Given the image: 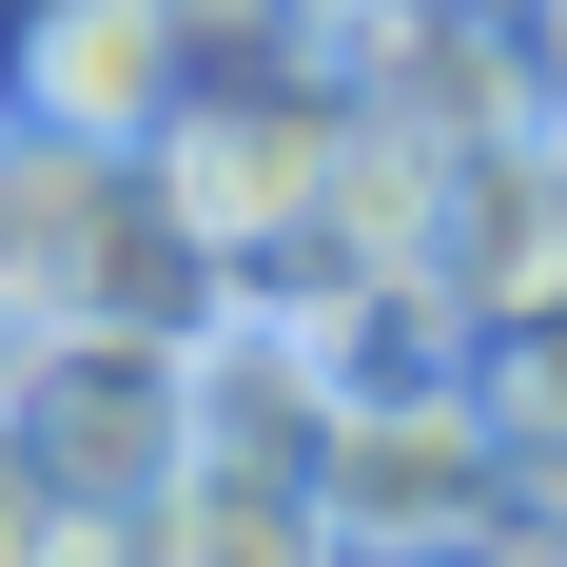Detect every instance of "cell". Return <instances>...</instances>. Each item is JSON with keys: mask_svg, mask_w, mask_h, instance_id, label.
I'll list each match as a JSON object with an SVG mask.
<instances>
[{"mask_svg": "<svg viewBox=\"0 0 567 567\" xmlns=\"http://www.w3.org/2000/svg\"><path fill=\"white\" fill-rule=\"evenodd\" d=\"M59 313L216 333L235 275H216V235L176 216V176L137 137H59V117L0 99V333H59Z\"/></svg>", "mask_w": 567, "mask_h": 567, "instance_id": "obj_1", "label": "cell"}, {"mask_svg": "<svg viewBox=\"0 0 567 567\" xmlns=\"http://www.w3.org/2000/svg\"><path fill=\"white\" fill-rule=\"evenodd\" d=\"M0 431L79 489V509H157L196 470V333H117V313H59V333H0Z\"/></svg>", "mask_w": 567, "mask_h": 567, "instance_id": "obj_2", "label": "cell"}, {"mask_svg": "<svg viewBox=\"0 0 567 567\" xmlns=\"http://www.w3.org/2000/svg\"><path fill=\"white\" fill-rule=\"evenodd\" d=\"M313 509H333V548H548L509 489V431H489V392H352L333 411V470H313Z\"/></svg>", "mask_w": 567, "mask_h": 567, "instance_id": "obj_3", "label": "cell"}, {"mask_svg": "<svg viewBox=\"0 0 567 567\" xmlns=\"http://www.w3.org/2000/svg\"><path fill=\"white\" fill-rule=\"evenodd\" d=\"M0 99L59 117V137H137V157H157L176 117H196V40H176V0H40Z\"/></svg>", "mask_w": 567, "mask_h": 567, "instance_id": "obj_4", "label": "cell"}, {"mask_svg": "<svg viewBox=\"0 0 567 567\" xmlns=\"http://www.w3.org/2000/svg\"><path fill=\"white\" fill-rule=\"evenodd\" d=\"M137 567H333V509L313 489H275V470H176L157 509H137Z\"/></svg>", "mask_w": 567, "mask_h": 567, "instance_id": "obj_5", "label": "cell"}, {"mask_svg": "<svg viewBox=\"0 0 567 567\" xmlns=\"http://www.w3.org/2000/svg\"><path fill=\"white\" fill-rule=\"evenodd\" d=\"M470 392H489V431H509L528 528H567V275H548V293H509V313L470 333Z\"/></svg>", "mask_w": 567, "mask_h": 567, "instance_id": "obj_6", "label": "cell"}, {"mask_svg": "<svg viewBox=\"0 0 567 567\" xmlns=\"http://www.w3.org/2000/svg\"><path fill=\"white\" fill-rule=\"evenodd\" d=\"M0 567H137V528H117V509H79V489H59V470L0 431Z\"/></svg>", "mask_w": 567, "mask_h": 567, "instance_id": "obj_7", "label": "cell"}, {"mask_svg": "<svg viewBox=\"0 0 567 567\" xmlns=\"http://www.w3.org/2000/svg\"><path fill=\"white\" fill-rule=\"evenodd\" d=\"M509 0H372V40H489Z\"/></svg>", "mask_w": 567, "mask_h": 567, "instance_id": "obj_8", "label": "cell"}, {"mask_svg": "<svg viewBox=\"0 0 567 567\" xmlns=\"http://www.w3.org/2000/svg\"><path fill=\"white\" fill-rule=\"evenodd\" d=\"M548 567H567V528H548Z\"/></svg>", "mask_w": 567, "mask_h": 567, "instance_id": "obj_9", "label": "cell"}]
</instances>
